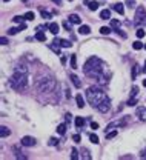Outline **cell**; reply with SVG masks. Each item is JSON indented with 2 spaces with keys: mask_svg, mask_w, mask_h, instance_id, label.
Here are the masks:
<instances>
[{
  "mask_svg": "<svg viewBox=\"0 0 146 160\" xmlns=\"http://www.w3.org/2000/svg\"><path fill=\"white\" fill-rule=\"evenodd\" d=\"M83 71L85 74L88 75L89 79L95 80L99 85H108L109 83V79H111V69L109 66L106 65V62H103L99 57H91L88 59V62L83 66Z\"/></svg>",
  "mask_w": 146,
  "mask_h": 160,
  "instance_id": "1",
  "label": "cell"
},
{
  "mask_svg": "<svg viewBox=\"0 0 146 160\" xmlns=\"http://www.w3.org/2000/svg\"><path fill=\"white\" fill-rule=\"evenodd\" d=\"M86 99H88V102H89V105L92 106V108H95L97 111H100V113H103V114L108 113L109 108H111V100L108 99L106 92L99 86L88 88Z\"/></svg>",
  "mask_w": 146,
  "mask_h": 160,
  "instance_id": "2",
  "label": "cell"
},
{
  "mask_svg": "<svg viewBox=\"0 0 146 160\" xmlns=\"http://www.w3.org/2000/svg\"><path fill=\"white\" fill-rule=\"evenodd\" d=\"M9 85L17 91H23L28 88V68L25 65H20L16 68L14 74L9 79Z\"/></svg>",
  "mask_w": 146,
  "mask_h": 160,
  "instance_id": "3",
  "label": "cell"
},
{
  "mask_svg": "<svg viewBox=\"0 0 146 160\" xmlns=\"http://www.w3.org/2000/svg\"><path fill=\"white\" fill-rule=\"evenodd\" d=\"M35 88H37L39 92H51L55 88V80L49 74L40 75V77L35 80Z\"/></svg>",
  "mask_w": 146,
  "mask_h": 160,
  "instance_id": "4",
  "label": "cell"
},
{
  "mask_svg": "<svg viewBox=\"0 0 146 160\" xmlns=\"http://www.w3.org/2000/svg\"><path fill=\"white\" fill-rule=\"evenodd\" d=\"M134 25L135 26L146 25V9H145L143 6L137 8V12H135V17H134Z\"/></svg>",
  "mask_w": 146,
  "mask_h": 160,
  "instance_id": "5",
  "label": "cell"
},
{
  "mask_svg": "<svg viewBox=\"0 0 146 160\" xmlns=\"http://www.w3.org/2000/svg\"><path fill=\"white\" fill-rule=\"evenodd\" d=\"M52 43L57 45V46H62V48H71V46H72V43L68 42V40H65V39H55Z\"/></svg>",
  "mask_w": 146,
  "mask_h": 160,
  "instance_id": "6",
  "label": "cell"
},
{
  "mask_svg": "<svg viewBox=\"0 0 146 160\" xmlns=\"http://www.w3.org/2000/svg\"><path fill=\"white\" fill-rule=\"evenodd\" d=\"M137 117H139V120H141V122H146V108H143V106L137 108Z\"/></svg>",
  "mask_w": 146,
  "mask_h": 160,
  "instance_id": "7",
  "label": "cell"
},
{
  "mask_svg": "<svg viewBox=\"0 0 146 160\" xmlns=\"http://www.w3.org/2000/svg\"><path fill=\"white\" fill-rule=\"evenodd\" d=\"M20 143L23 146H32V145H35V140L32 139V137H29V136H25L23 139H22Z\"/></svg>",
  "mask_w": 146,
  "mask_h": 160,
  "instance_id": "8",
  "label": "cell"
},
{
  "mask_svg": "<svg viewBox=\"0 0 146 160\" xmlns=\"http://www.w3.org/2000/svg\"><path fill=\"white\" fill-rule=\"evenodd\" d=\"M112 9L117 11L118 14H122V16L125 14V6H123L122 3H114V5H112Z\"/></svg>",
  "mask_w": 146,
  "mask_h": 160,
  "instance_id": "9",
  "label": "cell"
},
{
  "mask_svg": "<svg viewBox=\"0 0 146 160\" xmlns=\"http://www.w3.org/2000/svg\"><path fill=\"white\" fill-rule=\"evenodd\" d=\"M9 134H11V131L8 126H0V137H2V139H5V137H8Z\"/></svg>",
  "mask_w": 146,
  "mask_h": 160,
  "instance_id": "10",
  "label": "cell"
},
{
  "mask_svg": "<svg viewBox=\"0 0 146 160\" xmlns=\"http://www.w3.org/2000/svg\"><path fill=\"white\" fill-rule=\"evenodd\" d=\"M68 19H69L71 23H77V25H80V23H82V19H80V17H78L77 14H71Z\"/></svg>",
  "mask_w": 146,
  "mask_h": 160,
  "instance_id": "11",
  "label": "cell"
},
{
  "mask_svg": "<svg viewBox=\"0 0 146 160\" xmlns=\"http://www.w3.org/2000/svg\"><path fill=\"white\" fill-rule=\"evenodd\" d=\"M48 29H49L52 34H57V33H59V29H60V26L57 25V23H54V22H52V23L48 25Z\"/></svg>",
  "mask_w": 146,
  "mask_h": 160,
  "instance_id": "12",
  "label": "cell"
},
{
  "mask_svg": "<svg viewBox=\"0 0 146 160\" xmlns=\"http://www.w3.org/2000/svg\"><path fill=\"white\" fill-rule=\"evenodd\" d=\"M91 33V28L88 25H82L80 28H78V34H83V35H86V34H89Z\"/></svg>",
  "mask_w": 146,
  "mask_h": 160,
  "instance_id": "13",
  "label": "cell"
},
{
  "mask_svg": "<svg viewBox=\"0 0 146 160\" xmlns=\"http://www.w3.org/2000/svg\"><path fill=\"white\" fill-rule=\"evenodd\" d=\"M85 3H86L88 6H89V9H91V11L99 9V2H89V0H85Z\"/></svg>",
  "mask_w": 146,
  "mask_h": 160,
  "instance_id": "14",
  "label": "cell"
},
{
  "mask_svg": "<svg viewBox=\"0 0 146 160\" xmlns=\"http://www.w3.org/2000/svg\"><path fill=\"white\" fill-rule=\"evenodd\" d=\"M80 155H82V159H85V160H91V154H89V151H88L86 148H82Z\"/></svg>",
  "mask_w": 146,
  "mask_h": 160,
  "instance_id": "15",
  "label": "cell"
},
{
  "mask_svg": "<svg viewBox=\"0 0 146 160\" xmlns=\"http://www.w3.org/2000/svg\"><path fill=\"white\" fill-rule=\"evenodd\" d=\"M71 80H72V83H74V86H76V88H80L82 86L80 80H78V77H77L76 74H71Z\"/></svg>",
  "mask_w": 146,
  "mask_h": 160,
  "instance_id": "16",
  "label": "cell"
},
{
  "mask_svg": "<svg viewBox=\"0 0 146 160\" xmlns=\"http://www.w3.org/2000/svg\"><path fill=\"white\" fill-rule=\"evenodd\" d=\"M100 19H111V11H109V9H103V11H101L100 12Z\"/></svg>",
  "mask_w": 146,
  "mask_h": 160,
  "instance_id": "17",
  "label": "cell"
},
{
  "mask_svg": "<svg viewBox=\"0 0 146 160\" xmlns=\"http://www.w3.org/2000/svg\"><path fill=\"white\" fill-rule=\"evenodd\" d=\"M76 102H77V106H78V108H83V106H85V100H83V97H82L80 94L76 97Z\"/></svg>",
  "mask_w": 146,
  "mask_h": 160,
  "instance_id": "18",
  "label": "cell"
},
{
  "mask_svg": "<svg viewBox=\"0 0 146 160\" xmlns=\"http://www.w3.org/2000/svg\"><path fill=\"white\" fill-rule=\"evenodd\" d=\"M35 39H37L39 42H45V40H46V35H45V33H42V31H39V33L35 34Z\"/></svg>",
  "mask_w": 146,
  "mask_h": 160,
  "instance_id": "19",
  "label": "cell"
},
{
  "mask_svg": "<svg viewBox=\"0 0 146 160\" xmlns=\"http://www.w3.org/2000/svg\"><path fill=\"white\" fill-rule=\"evenodd\" d=\"M71 68H72V69L77 68V57H76V54L71 56Z\"/></svg>",
  "mask_w": 146,
  "mask_h": 160,
  "instance_id": "20",
  "label": "cell"
},
{
  "mask_svg": "<svg viewBox=\"0 0 146 160\" xmlns=\"http://www.w3.org/2000/svg\"><path fill=\"white\" fill-rule=\"evenodd\" d=\"M57 132H59V134H62V136L65 134V132H66V125H65V123H62V125L57 126Z\"/></svg>",
  "mask_w": 146,
  "mask_h": 160,
  "instance_id": "21",
  "label": "cell"
},
{
  "mask_svg": "<svg viewBox=\"0 0 146 160\" xmlns=\"http://www.w3.org/2000/svg\"><path fill=\"white\" fill-rule=\"evenodd\" d=\"M111 28H114V29H118V28H120V22H118V20H116V19H111Z\"/></svg>",
  "mask_w": 146,
  "mask_h": 160,
  "instance_id": "22",
  "label": "cell"
},
{
  "mask_svg": "<svg viewBox=\"0 0 146 160\" xmlns=\"http://www.w3.org/2000/svg\"><path fill=\"white\" fill-rule=\"evenodd\" d=\"M83 125H85V119H82V117H76V126H77V128H82Z\"/></svg>",
  "mask_w": 146,
  "mask_h": 160,
  "instance_id": "23",
  "label": "cell"
},
{
  "mask_svg": "<svg viewBox=\"0 0 146 160\" xmlns=\"http://www.w3.org/2000/svg\"><path fill=\"white\" fill-rule=\"evenodd\" d=\"M132 48L139 51V49H141V48H145V45H143V43H141V42H139V40H137V42H134V43H132Z\"/></svg>",
  "mask_w": 146,
  "mask_h": 160,
  "instance_id": "24",
  "label": "cell"
},
{
  "mask_svg": "<svg viewBox=\"0 0 146 160\" xmlns=\"http://www.w3.org/2000/svg\"><path fill=\"white\" fill-rule=\"evenodd\" d=\"M34 19H35V14H34L32 11H28L25 14V20H34Z\"/></svg>",
  "mask_w": 146,
  "mask_h": 160,
  "instance_id": "25",
  "label": "cell"
},
{
  "mask_svg": "<svg viewBox=\"0 0 146 160\" xmlns=\"http://www.w3.org/2000/svg\"><path fill=\"white\" fill-rule=\"evenodd\" d=\"M117 134H118V131H117V129H114V131H109L108 134H106V139H108V140H109V139H114V137H116Z\"/></svg>",
  "mask_w": 146,
  "mask_h": 160,
  "instance_id": "26",
  "label": "cell"
},
{
  "mask_svg": "<svg viewBox=\"0 0 146 160\" xmlns=\"http://www.w3.org/2000/svg\"><path fill=\"white\" fill-rule=\"evenodd\" d=\"M100 33L103 34V35H108L109 33H111V28H108V26H101V28H100Z\"/></svg>",
  "mask_w": 146,
  "mask_h": 160,
  "instance_id": "27",
  "label": "cell"
},
{
  "mask_svg": "<svg viewBox=\"0 0 146 160\" xmlns=\"http://www.w3.org/2000/svg\"><path fill=\"white\" fill-rule=\"evenodd\" d=\"M12 20H14L16 23H23V20H25V16H16Z\"/></svg>",
  "mask_w": 146,
  "mask_h": 160,
  "instance_id": "28",
  "label": "cell"
},
{
  "mask_svg": "<svg viewBox=\"0 0 146 160\" xmlns=\"http://www.w3.org/2000/svg\"><path fill=\"white\" fill-rule=\"evenodd\" d=\"M71 157H72L74 160H77V159H78V151H77L76 148L71 149Z\"/></svg>",
  "mask_w": 146,
  "mask_h": 160,
  "instance_id": "29",
  "label": "cell"
},
{
  "mask_svg": "<svg viewBox=\"0 0 146 160\" xmlns=\"http://www.w3.org/2000/svg\"><path fill=\"white\" fill-rule=\"evenodd\" d=\"M89 140H91L94 145H97V143H99V137H97L95 134H89Z\"/></svg>",
  "mask_w": 146,
  "mask_h": 160,
  "instance_id": "30",
  "label": "cell"
},
{
  "mask_svg": "<svg viewBox=\"0 0 146 160\" xmlns=\"http://www.w3.org/2000/svg\"><path fill=\"white\" fill-rule=\"evenodd\" d=\"M137 37H139V39H141V37H145V31H143V28H139V29H137Z\"/></svg>",
  "mask_w": 146,
  "mask_h": 160,
  "instance_id": "31",
  "label": "cell"
},
{
  "mask_svg": "<svg viewBox=\"0 0 146 160\" xmlns=\"http://www.w3.org/2000/svg\"><path fill=\"white\" fill-rule=\"evenodd\" d=\"M17 31H19V28H9V29H8V34L14 35V34H17Z\"/></svg>",
  "mask_w": 146,
  "mask_h": 160,
  "instance_id": "32",
  "label": "cell"
},
{
  "mask_svg": "<svg viewBox=\"0 0 146 160\" xmlns=\"http://www.w3.org/2000/svg\"><path fill=\"white\" fill-rule=\"evenodd\" d=\"M137 94H139V86H134L132 88V92H131V97H135Z\"/></svg>",
  "mask_w": 146,
  "mask_h": 160,
  "instance_id": "33",
  "label": "cell"
},
{
  "mask_svg": "<svg viewBox=\"0 0 146 160\" xmlns=\"http://www.w3.org/2000/svg\"><path fill=\"white\" fill-rule=\"evenodd\" d=\"M126 5L129 8H134L135 6V0H126Z\"/></svg>",
  "mask_w": 146,
  "mask_h": 160,
  "instance_id": "34",
  "label": "cell"
},
{
  "mask_svg": "<svg viewBox=\"0 0 146 160\" xmlns=\"http://www.w3.org/2000/svg\"><path fill=\"white\" fill-rule=\"evenodd\" d=\"M42 17L43 19H51V14L48 11H42Z\"/></svg>",
  "mask_w": 146,
  "mask_h": 160,
  "instance_id": "35",
  "label": "cell"
},
{
  "mask_svg": "<svg viewBox=\"0 0 146 160\" xmlns=\"http://www.w3.org/2000/svg\"><path fill=\"white\" fill-rule=\"evenodd\" d=\"M137 103V99H135V97H132V99H129V102H128V105H129V106H134Z\"/></svg>",
  "mask_w": 146,
  "mask_h": 160,
  "instance_id": "36",
  "label": "cell"
},
{
  "mask_svg": "<svg viewBox=\"0 0 146 160\" xmlns=\"http://www.w3.org/2000/svg\"><path fill=\"white\" fill-rule=\"evenodd\" d=\"M139 68H140V66H139V65H135V66H134V73H132V77H134V79H135V75H137V73H139Z\"/></svg>",
  "mask_w": 146,
  "mask_h": 160,
  "instance_id": "37",
  "label": "cell"
},
{
  "mask_svg": "<svg viewBox=\"0 0 146 160\" xmlns=\"http://www.w3.org/2000/svg\"><path fill=\"white\" fill-rule=\"evenodd\" d=\"M72 140L78 143V142H80V136H78V134H74V136H72Z\"/></svg>",
  "mask_w": 146,
  "mask_h": 160,
  "instance_id": "38",
  "label": "cell"
},
{
  "mask_svg": "<svg viewBox=\"0 0 146 160\" xmlns=\"http://www.w3.org/2000/svg\"><path fill=\"white\" fill-rule=\"evenodd\" d=\"M63 26H65V28L68 29V31H71V22H65V23H63Z\"/></svg>",
  "mask_w": 146,
  "mask_h": 160,
  "instance_id": "39",
  "label": "cell"
},
{
  "mask_svg": "<svg viewBox=\"0 0 146 160\" xmlns=\"http://www.w3.org/2000/svg\"><path fill=\"white\" fill-rule=\"evenodd\" d=\"M91 128H92V129H97V128H99V123H95V122H91Z\"/></svg>",
  "mask_w": 146,
  "mask_h": 160,
  "instance_id": "40",
  "label": "cell"
},
{
  "mask_svg": "<svg viewBox=\"0 0 146 160\" xmlns=\"http://www.w3.org/2000/svg\"><path fill=\"white\" fill-rule=\"evenodd\" d=\"M0 42H2V45H8V40H6V37H2V39H0Z\"/></svg>",
  "mask_w": 146,
  "mask_h": 160,
  "instance_id": "41",
  "label": "cell"
},
{
  "mask_svg": "<svg viewBox=\"0 0 146 160\" xmlns=\"http://www.w3.org/2000/svg\"><path fill=\"white\" fill-rule=\"evenodd\" d=\"M49 145H51V146L57 145V140H55V139H51V140H49Z\"/></svg>",
  "mask_w": 146,
  "mask_h": 160,
  "instance_id": "42",
  "label": "cell"
},
{
  "mask_svg": "<svg viewBox=\"0 0 146 160\" xmlns=\"http://www.w3.org/2000/svg\"><path fill=\"white\" fill-rule=\"evenodd\" d=\"M140 157H141V159H146V149H143V151H141Z\"/></svg>",
  "mask_w": 146,
  "mask_h": 160,
  "instance_id": "43",
  "label": "cell"
},
{
  "mask_svg": "<svg viewBox=\"0 0 146 160\" xmlns=\"http://www.w3.org/2000/svg\"><path fill=\"white\" fill-rule=\"evenodd\" d=\"M65 117H66V122H69V120H71V117H72V115H71V114H66Z\"/></svg>",
  "mask_w": 146,
  "mask_h": 160,
  "instance_id": "44",
  "label": "cell"
},
{
  "mask_svg": "<svg viewBox=\"0 0 146 160\" xmlns=\"http://www.w3.org/2000/svg\"><path fill=\"white\" fill-rule=\"evenodd\" d=\"M52 2H54V3H57V5H60V3H62V0H52Z\"/></svg>",
  "mask_w": 146,
  "mask_h": 160,
  "instance_id": "45",
  "label": "cell"
},
{
  "mask_svg": "<svg viewBox=\"0 0 146 160\" xmlns=\"http://www.w3.org/2000/svg\"><path fill=\"white\" fill-rule=\"evenodd\" d=\"M143 71H146V62H145V65H143Z\"/></svg>",
  "mask_w": 146,
  "mask_h": 160,
  "instance_id": "46",
  "label": "cell"
},
{
  "mask_svg": "<svg viewBox=\"0 0 146 160\" xmlns=\"http://www.w3.org/2000/svg\"><path fill=\"white\" fill-rule=\"evenodd\" d=\"M143 86H146V80H143Z\"/></svg>",
  "mask_w": 146,
  "mask_h": 160,
  "instance_id": "47",
  "label": "cell"
},
{
  "mask_svg": "<svg viewBox=\"0 0 146 160\" xmlns=\"http://www.w3.org/2000/svg\"><path fill=\"white\" fill-rule=\"evenodd\" d=\"M3 2H9V0H3Z\"/></svg>",
  "mask_w": 146,
  "mask_h": 160,
  "instance_id": "48",
  "label": "cell"
},
{
  "mask_svg": "<svg viewBox=\"0 0 146 160\" xmlns=\"http://www.w3.org/2000/svg\"><path fill=\"white\" fill-rule=\"evenodd\" d=\"M145 49H146V43H145Z\"/></svg>",
  "mask_w": 146,
  "mask_h": 160,
  "instance_id": "49",
  "label": "cell"
},
{
  "mask_svg": "<svg viewBox=\"0 0 146 160\" xmlns=\"http://www.w3.org/2000/svg\"><path fill=\"white\" fill-rule=\"evenodd\" d=\"M68 2H71V0H68Z\"/></svg>",
  "mask_w": 146,
  "mask_h": 160,
  "instance_id": "50",
  "label": "cell"
}]
</instances>
